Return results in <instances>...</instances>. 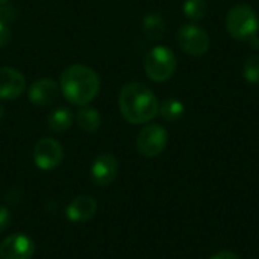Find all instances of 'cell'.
<instances>
[{"mask_svg": "<svg viewBox=\"0 0 259 259\" xmlns=\"http://www.w3.org/2000/svg\"><path fill=\"white\" fill-rule=\"evenodd\" d=\"M73 120H74L73 112L67 106H59V108H55L49 114V117H47V126H49V129L52 132L61 134V132H65V131H68L71 127Z\"/></svg>", "mask_w": 259, "mask_h": 259, "instance_id": "cell-13", "label": "cell"}, {"mask_svg": "<svg viewBox=\"0 0 259 259\" xmlns=\"http://www.w3.org/2000/svg\"><path fill=\"white\" fill-rule=\"evenodd\" d=\"M64 159V149L61 143L53 138H42L35 144L33 161L41 170H53Z\"/></svg>", "mask_w": 259, "mask_h": 259, "instance_id": "cell-7", "label": "cell"}, {"mask_svg": "<svg viewBox=\"0 0 259 259\" xmlns=\"http://www.w3.org/2000/svg\"><path fill=\"white\" fill-rule=\"evenodd\" d=\"M9 0H0V5H5V3H8Z\"/></svg>", "mask_w": 259, "mask_h": 259, "instance_id": "cell-24", "label": "cell"}, {"mask_svg": "<svg viewBox=\"0 0 259 259\" xmlns=\"http://www.w3.org/2000/svg\"><path fill=\"white\" fill-rule=\"evenodd\" d=\"M35 243L24 234H12L0 243V259H32Z\"/></svg>", "mask_w": 259, "mask_h": 259, "instance_id": "cell-8", "label": "cell"}, {"mask_svg": "<svg viewBox=\"0 0 259 259\" xmlns=\"http://www.w3.org/2000/svg\"><path fill=\"white\" fill-rule=\"evenodd\" d=\"M208 3L206 0H185L184 3V14L191 21H199L206 17Z\"/></svg>", "mask_w": 259, "mask_h": 259, "instance_id": "cell-17", "label": "cell"}, {"mask_svg": "<svg viewBox=\"0 0 259 259\" xmlns=\"http://www.w3.org/2000/svg\"><path fill=\"white\" fill-rule=\"evenodd\" d=\"M185 112V108H184V103L178 99H173V97H168L165 99L161 106H159V114L161 117L168 121V123H175V121H179L182 118Z\"/></svg>", "mask_w": 259, "mask_h": 259, "instance_id": "cell-16", "label": "cell"}, {"mask_svg": "<svg viewBox=\"0 0 259 259\" xmlns=\"http://www.w3.org/2000/svg\"><path fill=\"white\" fill-rule=\"evenodd\" d=\"M77 123H79V126H80L82 131L91 134V132H96V131L100 127V124H102V117H100V114H99L94 108L85 105V106H82V109L77 112Z\"/></svg>", "mask_w": 259, "mask_h": 259, "instance_id": "cell-15", "label": "cell"}, {"mask_svg": "<svg viewBox=\"0 0 259 259\" xmlns=\"http://www.w3.org/2000/svg\"><path fill=\"white\" fill-rule=\"evenodd\" d=\"M243 76L249 83L259 85V55H252L243 65Z\"/></svg>", "mask_w": 259, "mask_h": 259, "instance_id": "cell-18", "label": "cell"}, {"mask_svg": "<svg viewBox=\"0 0 259 259\" xmlns=\"http://www.w3.org/2000/svg\"><path fill=\"white\" fill-rule=\"evenodd\" d=\"M97 212V202L91 196H77L67 206V217L73 223H83Z\"/></svg>", "mask_w": 259, "mask_h": 259, "instance_id": "cell-12", "label": "cell"}, {"mask_svg": "<svg viewBox=\"0 0 259 259\" xmlns=\"http://www.w3.org/2000/svg\"><path fill=\"white\" fill-rule=\"evenodd\" d=\"M118 173V161L111 153H102L96 158L91 167V179L99 187L112 184Z\"/></svg>", "mask_w": 259, "mask_h": 259, "instance_id": "cell-9", "label": "cell"}, {"mask_svg": "<svg viewBox=\"0 0 259 259\" xmlns=\"http://www.w3.org/2000/svg\"><path fill=\"white\" fill-rule=\"evenodd\" d=\"M3 114H5V112H3V108L0 106V121L3 120Z\"/></svg>", "mask_w": 259, "mask_h": 259, "instance_id": "cell-23", "label": "cell"}, {"mask_svg": "<svg viewBox=\"0 0 259 259\" xmlns=\"http://www.w3.org/2000/svg\"><path fill=\"white\" fill-rule=\"evenodd\" d=\"M9 222H11V214H9V209L3 205H0V231L6 229L9 226Z\"/></svg>", "mask_w": 259, "mask_h": 259, "instance_id": "cell-21", "label": "cell"}, {"mask_svg": "<svg viewBox=\"0 0 259 259\" xmlns=\"http://www.w3.org/2000/svg\"><path fill=\"white\" fill-rule=\"evenodd\" d=\"M168 135L161 124H149L137 137V149L146 158L159 156L167 147Z\"/></svg>", "mask_w": 259, "mask_h": 259, "instance_id": "cell-6", "label": "cell"}, {"mask_svg": "<svg viewBox=\"0 0 259 259\" xmlns=\"http://www.w3.org/2000/svg\"><path fill=\"white\" fill-rule=\"evenodd\" d=\"M178 42L181 49L191 56H203L209 50V46H211L208 32L194 23L184 24L179 27Z\"/></svg>", "mask_w": 259, "mask_h": 259, "instance_id": "cell-5", "label": "cell"}, {"mask_svg": "<svg viewBox=\"0 0 259 259\" xmlns=\"http://www.w3.org/2000/svg\"><path fill=\"white\" fill-rule=\"evenodd\" d=\"M61 91L70 103L85 106L97 97L100 79L87 65H70L61 74Z\"/></svg>", "mask_w": 259, "mask_h": 259, "instance_id": "cell-2", "label": "cell"}, {"mask_svg": "<svg viewBox=\"0 0 259 259\" xmlns=\"http://www.w3.org/2000/svg\"><path fill=\"white\" fill-rule=\"evenodd\" d=\"M59 94V85L49 77H42L33 82L29 88V100L38 106L52 105Z\"/></svg>", "mask_w": 259, "mask_h": 259, "instance_id": "cell-11", "label": "cell"}, {"mask_svg": "<svg viewBox=\"0 0 259 259\" xmlns=\"http://www.w3.org/2000/svg\"><path fill=\"white\" fill-rule=\"evenodd\" d=\"M118 108L123 118L132 124L152 121L159 112V103L155 93L141 82H129L121 88Z\"/></svg>", "mask_w": 259, "mask_h": 259, "instance_id": "cell-1", "label": "cell"}, {"mask_svg": "<svg viewBox=\"0 0 259 259\" xmlns=\"http://www.w3.org/2000/svg\"><path fill=\"white\" fill-rule=\"evenodd\" d=\"M11 39V27L8 23L0 20V47H5Z\"/></svg>", "mask_w": 259, "mask_h": 259, "instance_id": "cell-20", "label": "cell"}, {"mask_svg": "<svg viewBox=\"0 0 259 259\" xmlns=\"http://www.w3.org/2000/svg\"><path fill=\"white\" fill-rule=\"evenodd\" d=\"M143 32L149 39H161L165 33V20L158 12H152L143 20Z\"/></svg>", "mask_w": 259, "mask_h": 259, "instance_id": "cell-14", "label": "cell"}, {"mask_svg": "<svg viewBox=\"0 0 259 259\" xmlns=\"http://www.w3.org/2000/svg\"><path fill=\"white\" fill-rule=\"evenodd\" d=\"M178 67L176 55L167 46H156L146 55L144 70L149 79L153 82H165L168 80Z\"/></svg>", "mask_w": 259, "mask_h": 259, "instance_id": "cell-4", "label": "cell"}, {"mask_svg": "<svg viewBox=\"0 0 259 259\" xmlns=\"http://www.w3.org/2000/svg\"><path fill=\"white\" fill-rule=\"evenodd\" d=\"M226 29L237 41H250L258 35L259 17L249 5H237L226 15Z\"/></svg>", "mask_w": 259, "mask_h": 259, "instance_id": "cell-3", "label": "cell"}, {"mask_svg": "<svg viewBox=\"0 0 259 259\" xmlns=\"http://www.w3.org/2000/svg\"><path fill=\"white\" fill-rule=\"evenodd\" d=\"M18 17V11L17 8L14 6H9V5H0V20L11 24L17 20Z\"/></svg>", "mask_w": 259, "mask_h": 259, "instance_id": "cell-19", "label": "cell"}, {"mask_svg": "<svg viewBox=\"0 0 259 259\" xmlns=\"http://www.w3.org/2000/svg\"><path fill=\"white\" fill-rule=\"evenodd\" d=\"M26 88L24 76L11 67L0 68V100H15Z\"/></svg>", "mask_w": 259, "mask_h": 259, "instance_id": "cell-10", "label": "cell"}, {"mask_svg": "<svg viewBox=\"0 0 259 259\" xmlns=\"http://www.w3.org/2000/svg\"><path fill=\"white\" fill-rule=\"evenodd\" d=\"M209 259H240L237 253L231 252V250H219L217 253H214Z\"/></svg>", "mask_w": 259, "mask_h": 259, "instance_id": "cell-22", "label": "cell"}]
</instances>
